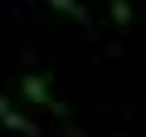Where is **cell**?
Returning <instances> with one entry per match:
<instances>
[{
    "instance_id": "cell-2",
    "label": "cell",
    "mask_w": 146,
    "mask_h": 137,
    "mask_svg": "<svg viewBox=\"0 0 146 137\" xmlns=\"http://www.w3.org/2000/svg\"><path fill=\"white\" fill-rule=\"evenodd\" d=\"M0 122H5L10 132H20V137H39V127H34L20 108H10V98H5V93H0Z\"/></svg>"
},
{
    "instance_id": "cell-3",
    "label": "cell",
    "mask_w": 146,
    "mask_h": 137,
    "mask_svg": "<svg viewBox=\"0 0 146 137\" xmlns=\"http://www.w3.org/2000/svg\"><path fill=\"white\" fill-rule=\"evenodd\" d=\"M49 5H54V10H58V15H68V20H73V25H93V20H88V10H83V5H78V0H49Z\"/></svg>"
},
{
    "instance_id": "cell-4",
    "label": "cell",
    "mask_w": 146,
    "mask_h": 137,
    "mask_svg": "<svg viewBox=\"0 0 146 137\" xmlns=\"http://www.w3.org/2000/svg\"><path fill=\"white\" fill-rule=\"evenodd\" d=\"M112 25H117V30L131 25V5H127V0H112Z\"/></svg>"
},
{
    "instance_id": "cell-1",
    "label": "cell",
    "mask_w": 146,
    "mask_h": 137,
    "mask_svg": "<svg viewBox=\"0 0 146 137\" xmlns=\"http://www.w3.org/2000/svg\"><path fill=\"white\" fill-rule=\"evenodd\" d=\"M20 93H25V98H29L34 108H49V113H58V118L68 113V108H63V103H58V98L49 93V83H44V74H25V79H20Z\"/></svg>"
}]
</instances>
